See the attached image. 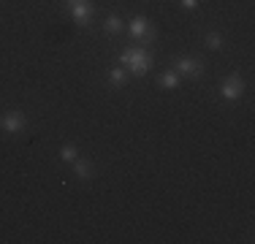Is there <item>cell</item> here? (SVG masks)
Returning <instances> with one entry per match:
<instances>
[{
  "label": "cell",
  "mask_w": 255,
  "mask_h": 244,
  "mask_svg": "<svg viewBox=\"0 0 255 244\" xmlns=\"http://www.w3.org/2000/svg\"><path fill=\"white\" fill-rule=\"evenodd\" d=\"M0 125H3V120H0Z\"/></svg>",
  "instance_id": "obj_15"
},
{
  "label": "cell",
  "mask_w": 255,
  "mask_h": 244,
  "mask_svg": "<svg viewBox=\"0 0 255 244\" xmlns=\"http://www.w3.org/2000/svg\"><path fill=\"white\" fill-rule=\"evenodd\" d=\"M71 16L79 22V24H87L90 16H93V5L87 0H79V3H71Z\"/></svg>",
  "instance_id": "obj_6"
},
{
  "label": "cell",
  "mask_w": 255,
  "mask_h": 244,
  "mask_svg": "<svg viewBox=\"0 0 255 244\" xmlns=\"http://www.w3.org/2000/svg\"><path fill=\"white\" fill-rule=\"evenodd\" d=\"M128 30H130L133 38H152V35H155V30L149 27V19H147V16H141V14L133 16L130 24H128Z\"/></svg>",
  "instance_id": "obj_4"
},
{
  "label": "cell",
  "mask_w": 255,
  "mask_h": 244,
  "mask_svg": "<svg viewBox=\"0 0 255 244\" xmlns=\"http://www.w3.org/2000/svg\"><path fill=\"white\" fill-rule=\"evenodd\" d=\"M60 157H63V160H68V163H74L76 160V146L74 144H65L63 149H60Z\"/></svg>",
  "instance_id": "obj_10"
},
{
  "label": "cell",
  "mask_w": 255,
  "mask_h": 244,
  "mask_svg": "<svg viewBox=\"0 0 255 244\" xmlns=\"http://www.w3.org/2000/svg\"><path fill=\"white\" fill-rule=\"evenodd\" d=\"M206 46H209V49H220L223 46V38L217 33H209V35H206Z\"/></svg>",
  "instance_id": "obj_11"
},
{
  "label": "cell",
  "mask_w": 255,
  "mask_h": 244,
  "mask_svg": "<svg viewBox=\"0 0 255 244\" xmlns=\"http://www.w3.org/2000/svg\"><path fill=\"white\" fill-rule=\"evenodd\" d=\"M25 125H27V120H25V114H22V112H8L3 117V125H0V127H3L5 133H11V136H14V133L25 130Z\"/></svg>",
  "instance_id": "obj_5"
},
{
  "label": "cell",
  "mask_w": 255,
  "mask_h": 244,
  "mask_svg": "<svg viewBox=\"0 0 255 244\" xmlns=\"http://www.w3.org/2000/svg\"><path fill=\"white\" fill-rule=\"evenodd\" d=\"M198 3H201V0H182V8L193 11V8H198Z\"/></svg>",
  "instance_id": "obj_13"
},
{
  "label": "cell",
  "mask_w": 255,
  "mask_h": 244,
  "mask_svg": "<svg viewBox=\"0 0 255 244\" xmlns=\"http://www.w3.org/2000/svg\"><path fill=\"white\" fill-rule=\"evenodd\" d=\"M174 71H177L179 76L196 79V76H201V73H204V63H201V60H196V57H179L177 63H174Z\"/></svg>",
  "instance_id": "obj_2"
},
{
  "label": "cell",
  "mask_w": 255,
  "mask_h": 244,
  "mask_svg": "<svg viewBox=\"0 0 255 244\" xmlns=\"http://www.w3.org/2000/svg\"><path fill=\"white\" fill-rule=\"evenodd\" d=\"M74 174L79 176V179H90V176H93V166H90L87 160H74Z\"/></svg>",
  "instance_id": "obj_7"
},
{
  "label": "cell",
  "mask_w": 255,
  "mask_h": 244,
  "mask_svg": "<svg viewBox=\"0 0 255 244\" xmlns=\"http://www.w3.org/2000/svg\"><path fill=\"white\" fill-rule=\"evenodd\" d=\"M242 93H245V82H242L239 73H231V76H226V82L220 84V95L228 98V101L242 98Z\"/></svg>",
  "instance_id": "obj_3"
},
{
  "label": "cell",
  "mask_w": 255,
  "mask_h": 244,
  "mask_svg": "<svg viewBox=\"0 0 255 244\" xmlns=\"http://www.w3.org/2000/svg\"><path fill=\"white\" fill-rule=\"evenodd\" d=\"M120 30H123V19H120V16H109L106 19V33H120Z\"/></svg>",
  "instance_id": "obj_9"
},
{
  "label": "cell",
  "mask_w": 255,
  "mask_h": 244,
  "mask_svg": "<svg viewBox=\"0 0 255 244\" xmlns=\"http://www.w3.org/2000/svg\"><path fill=\"white\" fill-rule=\"evenodd\" d=\"M160 84H163L166 90H174V87H179V73H177V71H166V73L160 76Z\"/></svg>",
  "instance_id": "obj_8"
},
{
  "label": "cell",
  "mask_w": 255,
  "mask_h": 244,
  "mask_svg": "<svg viewBox=\"0 0 255 244\" xmlns=\"http://www.w3.org/2000/svg\"><path fill=\"white\" fill-rule=\"evenodd\" d=\"M65 3H68V5H71V3H79V0H65Z\"/></svg>",
  "instance_id": "obj_14"
},
{
  "label": "cell",
  "mask_w": 255,
  "mask_h": 244,
  "mask_svg": "<svg viewBox=\"0 0 255 244\" xmlns=\"http://www.w3.org/2000/svg\"><path fill=\"white\" fill-rule=\"evenodd\" d=\"M109 76H112L114 84H123V82H125V68H114L112 73H109Z\"/></svg>",
  "instance_id": "obj_12"
},
{
  "label": "cell",
  "mask_w": 255,
  "mask_h": 244,
  "mask_svg": "<svg viewBox=\"0 0 255 244\" xmlns=\"http://www.w3.org/2000/svg\"><path fill=\"white\" fill-rule=\"evenodd\" d=\"M120 60H123V65L133 73V76H144V73L149 71V65H152V54H149L144 46L125 49V52L120 54Z\"/></svg>",
  "instance_id": "obj_1"
}]
</instances>
